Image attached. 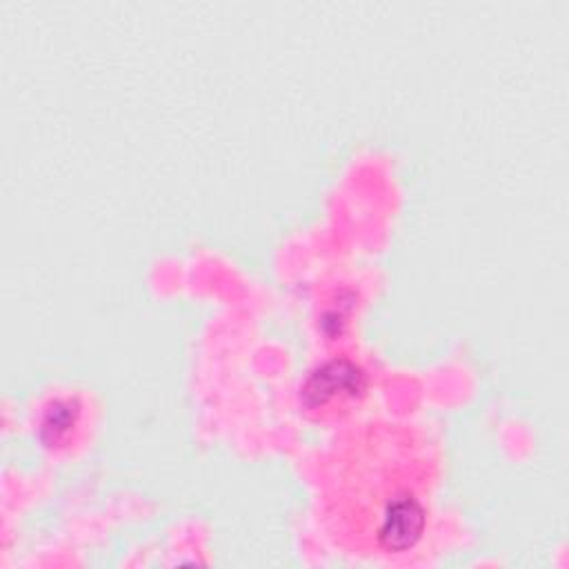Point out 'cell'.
<instances>
[{"instance_id":"cell-1","label":"cell","mask_w":569,"mask_h":569,"mask_svg":"<svg viewBox=\"0 0 569 569\" xmlns=\"http://www.w3.org/2000/svg\"><path fill=\"white\" fill-rule=\"evenodd\" d=\"M436 458L427 438L407 425H371L338 462L327 516L351 553L389 556L418 545Z\"/></svg>"},{"instance_id":"cell-2","label":"cell","mask_w":569,"mask_h":569,"mask_svg":"<svg viewBox=\"0 0 569 569\" xmlns=\"http://www.w3.org/2000/svg\"><path fill=\"white\" fill-rule=\"evenodd\" d=\"M367 389L365 371L347 360H331L316 369L302 387V405L316 413H340L358 402Z\"/></svg>"}]
</instances>
